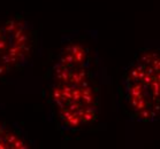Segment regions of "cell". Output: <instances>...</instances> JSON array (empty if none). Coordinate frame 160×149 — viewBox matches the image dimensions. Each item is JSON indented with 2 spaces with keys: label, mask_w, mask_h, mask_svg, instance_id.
<instances>
[{
  "label": "cell",
  "mask_w": 160,
  "mask_h": 149,
  "mask_svg": "<svg viewBox=\"0 0 160 149\" xmlns=\"http://www.w3.org/2000/svg\"><path fill=\"white\" fill-rule=\"evenodd\" d=\"M32 47V32L23 20L13 18L0 24V78L24 64Z\"/></svg>",
  "instance_id": "obj_3"
},
{
  "label": "cell",
  "mask_w": 160,
  "mask_h": 149,
  "mask_svg": "<svg viewBox=\"0 0 160 149\" xmlns=\"http://www.w3.org/2000/svg\"><path fill=\"white\" fill-rule=\"evenodd\" d=\"M121 100L130 119H160V49H143L128 64L121 78Z\"/></svg>",
  "instance_id": "obj_2"
},
{
  "label": "cell",
  "mask_w": 160,
  "mask_h": 149,
  "mask_svg": "<svg viewBox=\"0 0 160 149\" xmlns=\"http://www.w3.org/2000/svg\"><path fill=\"white\" fill-rule=\"evenodd\" d=\"M29 146L16 132L0 123V149H26Z\"/></svg>",
  "instance_id": "obj_4"
},
{
  "label": "cell",
  "mask_w": 160,
  "mask_h": 149,
  "mask_svg": "<svg viewBox=\"0 0 160 149\" xmlns=\"http://www.w3.org/2000/svg\"><path fill=\"white\" fill-rule=\"evenodd\" d=\"M90 71L87 47L72 43L62 48L53 67L51 100L66 128L80 130L98 117V91Z\"/></svg>",
  "instance_id": "obj_1"
}]
</instances>
